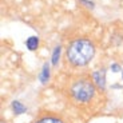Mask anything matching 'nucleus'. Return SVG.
Listing matches in <instances>:
<instances>
[{
  "label": "nucleus",
  "instance_id": "obj_1",
  "mask_svg": "<svg viewBox=\"0 0 123 123\" xmlns=\"http://www.w3.org/2000/svg\"><path fill=\"white\" fill-rule=\"evenodd\" d=\"M66 94L70 102L76 107H87L94 103L100 92L92 82L91 75H80L68 83Z\"/></svg>",
  "mask_w": 123,
  "mask_h": 123
},
{
  "label": "nucleus",
  "instance_id": "obj_2",
  "mask_svg": "<svg viewBox=\"0 0 123 123\" xmlns=\"http://www.w3.org/2000/svg\"><path fill=\"white\" fill-rule=\"evenodd\" d=\"M96 54V47L88 37H76L71 40L66 48L67 63L74 68L88 66Z\"/></svg>",
  "mask_w": 123,
  "mask_h": 123
},
{
  "label": "nucleus",
  "instance_id": "obj_3",
  "mask_svg": "<svg viewBox=\"0 0 123 123\" xmlns=\"http://www.w3.org/2000/svg\"><path fill=\"white\" fill-rule=\"evenodd\" d=\"M32 123H70L67 118H64L62 114H56L52 111H43L40 112Z\"/></svg>",
  "mask_w": 123,
  "mask_h": 123
},
{
  "label": "nucleus",
  "instance_id": "obj_4",
  "mask_svg": "<svg viewBox=\"0 0 123 123\" xmlns=\"http://www.w3.org/2000/svg\"><path fill=\"white\" fill-rule=\"evenodd\" d=\"M91 79L99 92L106 91V68H99L91 74Z\"/></svg>",
  "mask_w": 123,
  "mask_h": 123
},
{
  "label": "nucleus",
  "instance_id": "obj_5",
  "mask_svg": "<svg viewBox=\"0 0 123 123\" xmlns=\"http://www.w3.org/2000/svg\"><path fill=\"white\" fill-rule=\"evenodd\" d=\"M49 78H51V70H49V64L46 62L42 67V71H40L39 80L42 84H47L49 82Z\"/></svg>",
  "mask_w": 123,
  "mask_h": 123
},
{
  "label": "nucleus",
  "instance_id": "obj_6",
  "mask_svg": "<svg viewBox=\"0 0 123 123\" xmlns=\"http://www.w3.org/2000/svg\"><path fill=\"white\" fill-rule=\"evenodd\" d=\"M11 108H12L15 115H22V114H25V112H27V107H25L20 100H13L12 103H11Z\"/></svg>",
  "mask_w": 123,
  "mask_h": 123
},
{
  "label": "nucleus",
  "instance_id": "obj_7",
  "mask_svg": "<svg viewBox=\"0 0 123 123\" xmlns=\"http://www.w3.org/2000/svg\"><path fill=\"white\" fill-rule=\"evenodd\" d=\"M25 47H27L30 51H36L37 47H39V37L37 36H30L25 40Z\"/></svg>",
  "mask_w": 123,
  "mask_h": 123
},
{
  "label": "nucleus",
  "instance_id": "obj_8",
  "mask_svg": "<svg viewBox=\"0 0 123 123\" xmlns=\"http://www.w3.org/2000/svg\"><path fill=\"white\" fill-rule=\"evenodd\" d=\"M60 52H62V46H56L52 51V55H51V64L52 66H58L59 59H60Z\"/></svg>",
  "mask_w": 123,
  "mask_h": 123
},
{
  "label": "nucleus",
  "instance_id": "obj_9",
  "mask_svg": "<svg viewBox=\"0 0 123 123\" xmlns=\"http://www.w3.org/2000/svg\"><path fill=\"white\" fill-rule=\"evenodd\" d=\"M110 68H111V71H112V72H119V71L122 70V68H120V66L118 64V63H112Z\"/></svg>",
  "mask_w": 123,
  "mask_h": 123
},
{
  "label": "nucleus",
  "instance_id": "obj_10",
  "mask_svg": "<svg viewBox=\"0 0 123 123\" xmlns=\"http://www.w3.org/2000/svg\"><path fill=\"white\" fill-rule=\"evenodd\" d=\"M79 1H80V3H83L84 4V6H86V7H88V8H94V3H92V1H88V0H79Z\"/></svg>",
  "mask_w": 123,
  "mask_h": 123
},
{
  "label": "nucleus",
  "instance_id": "obj_11",
  "mask_svg": "<svg viewBox=\"0 0 123 123\" xmlns=\"http://www.w3.org/2000/svg\"><path fill=\"white\" fill-rule=\"evenodd\" d=\"M0 123H7V122H6L4 119H0Z\"/></svg>",
  "mask_w": 123,
  "mask_h": 123
},
{
  "label": "nucleus",
  "instance_id": "obj_12",
  "mask_svg": "<svg viewBox=\"0 0 123 123\" xmlns=\"http://www.w3.org/2000/svg\"><path fill=\"white\" fill-rule=\"evenodd\" d=\"M122 80H123V71H122Z\"/></svg>",
  "mask_w": 123,
  "mask_h": 123
}]
</instances>
